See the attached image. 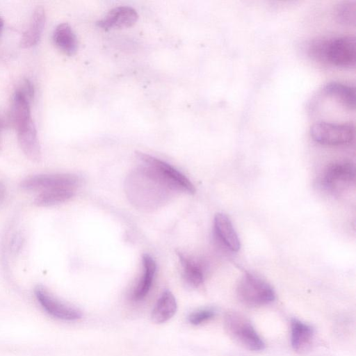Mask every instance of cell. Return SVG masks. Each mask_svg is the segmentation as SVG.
<instances>
[{
	"label": "cell",
	"mask_w": 356,
	"mask_h": 356,
	"mask_svg": "<svg viewBox=\"0 0 356 356\" xmlns=\"http://www.w3.org/2000/svg\"><path fill=\"white\" fill-rule=\"evenodd\" d=\"M314 330L309 325L299 320L291 322V343L293 349L298 353H304L312 345Z\"/></svg>",
	"instance_id": "cell-14"
},
{
	"label": "cell",
	"mask_w": 356,
	"mask_h": 356,
	"mask_svg": "<svg viewBox=\"0 0 356 356\" xmlns=\"http://www.w3.org/2000/svg\"><path fill=\"white\" fill-rule=\"evenodd\" d=\"M52 39L54 44L68 56L74 54L78 49L76 36L67 23L59 24L55 28Z\"/></svg>",
	"instance_id": "cell-17"
},
{
	"label": "cell",
	"mask_w": 356,
	"mask_h": 356,
	"mask_svg": "<svg viewBox=\"0 0 356 356\" xmlns=\"http://www.w3.org/2000/svg\"><path fill=\"white\" fill-rule=\"evenodd\" d=\"M238 300L248 307H260L275 298L273 288L262 278L247 273L241 278L236 289Z\"/></svg>",
	"instance_id": "cell-3"
},
{
	"label": "cell",
	"mask_w": 356,
	"mask_h": 356,
	"mask_svg": "<svg viewBox=\"0 0 356 356\" xmlns=\"http://www.w3.org/2000/svg\"><path fill=\"white\" fill-rule=\"evenodd\" d=\"M143 274L131 293V299L140 301L145 298L152 287L156 271V264L154 259L149 254L143 256Z\"/></svg>",
	"instance_id": "cell-15"
},
{
	"label": "cell",
	"mask_w": 356,
	"mask_h": 356,
	"mask_svg": "<svg viewBox=\"0 0 356 356\" xmlns=\"http://www.w3.org/2000/svg\"><path fill=\"white\" fill-rule=\"evenodd\" d=\"M355 38L343 35L312 40L308 51L314 58L338 67H354L356 61Z\"/></svg>",
	"instance_id": "cell-2"
},
{
	"label": "cell",
	"mask_w": 356,
	"mask_h": 356,
	"mask_svg": "<svg viewBox=\"0 0 356 356\" xmlns=\"http://www.w3.org/2000/svg\"><path fill=\"white\" fill-rule=\"evenodd\" d=\"M16 90L19 92L30 102H32L34 97V87L29 80L24 79Z\"/></svg>",
	"instance_id": "cell-24"
},
{
	"label": "cell",
	"mask_w": 356,
	"mask_h": 356,
	"mask_svg": "<svg viewBox=\"0 0 356 356\" xmlns=\"http://www.w3.org/2000/svg\"><path fill=\"white\" fill-rule=\"evenodd\" d=\"M311 137L318 143L325 145H342L351 143L355 138L352 123L318 122L311 126Z\"/></svg>",
	"instance_id": "cell-5"
},
{
	"label": "cell",
	"mask_w": 356,
	"mask_h": 356,
	"mask_svg": "<svg viewBox=\"0 0 356 356\" xmlns=\"http://www.w3.org/2000/svg\"><path fill=\"white\" fill-rule=\"evenodd\" d=\"M4 191H5L4 185L1 182H0V197H1L3 195Z\"/></svg>",
	"instance_id": "cell-25"
},
{
	"label": "cell",
	"mask_w": 356,
	"mask_h": 356,
	"mask_svg": "<svg viewBox=\"0 0 356 356\" xmlns=\"http://www.w3.org/2000/svg\"><path fill=\"white\" fill-rule=\"evenodd\" d=\"M324 92L338 101L349 109H354L355 105V90L352 86L338 82L331 81L323 88Z\"/></svg>",
	"instance_id": "cell-19"
},
{
	"label": "cell",
	"mask_w": 356,
	"mask_h": 356,
	"mask_svg": "<svg viewBox=\"0 0 356 356\" xmlns=\"http://www.w3.org/2000/svg\"><path fill=\"white\" fill-rule=\"evenodd\" d=\"M125 191L131 204L145 211L163 205L175 192L144 165L129 175L125 181Z\"/></svg>",
	"instance_id": "cell-1"
},
{
	"label": "cell",
	"mask_w": 356,
	"mask_h": 356,
	"mask_svg": "<svg viewBox=\"0 0 356 356\" xmlns=\"http://www.w3.org/2000/svg\"><path fill=\"white\" fill-rule=\"evenodd\" d=\"M31 102L19 92L15 91L12 103L11 115L16 130L26 127L33 120L30 111Z\"/></svg>",
	"instance_id": "cell-18"
},
{
	"label": "cell",
	"mask_w": 356,
	"mask_h": 356,
	"mask_svg": "<svg viewBox=\"0 0 356 356\" xmlns=\"http://www.w3.org/2000/svg\"><path fill=\"white\" fill-rule=\"evenodd\" d=\"M17 132L19 145L24 154L31 161L38 162L41 159V149L33 120Z\"/></svg>",
	"instance_id": "cell-12"
},
{
	"label": "cell",
	"mask_w": 356,
	"mask_h": 356,
	"mask_svg": "<svg viewBox=\"0 0 356 356\" xmlns=\"http://www.w3.org/2000/svg\"><path fill=\"white\" fill-rule=\"evenodd\" d=\"M214 234L217 240L227 250L237 252L241 248L238 236L227 216L216 214L213 220Z\"/></svg>",
	"instance_id": "cell-10"
},
{
	"label": "cell",
	"mask_w": 356,
	"mask_h": 356,
	"mask_svg": "<svg viewBox=\"0 0 356 356\" xmlns=\"http://www.w3.org/2000/svg\"><path fill=\"white\" fill-rule=\"evenodd\" d=\"M227 332L244 348L252 351L262 350L265 343L252 325L236 312H229L225 317Z\"/></svg>",
	"instance_id": "cell-6"
},
{
	"label": "cell",
	"mask_w": 356,
	"mask_h": 356,
	"mask_svg": "<svg viewBox=\"0 0 356 356\" xmlns=\"http://www.w3.org/2000/svg\"><path fill=\"white\" fill-rule=\"evenodd\" d=\"M81 179L76 175L69 173L42 174L26 177L21 183L23 189L74 188L79 187Z\"/></svg>",
	"instance_id": "cell-8"
},
{
	"label": "cell",
	"mask_w": 356,
	"mask_h": 356,
	"mask_svg": "<svg viewBox=\"0 0 356 356\" xmlns=\"http://www.w3.org/2000/svg\"><path fill=\"white\" fill-rule=\"evenodd\" d=\"M215 315L212 309H201L191 312L188 316V322L195 325H200L211 319Z\"/></svg>",
	"instance_id": "cell-23"
},
{
	"label": "cell",
	"mask_w": 356,
	"mask_h": 356,
	"mask_svg": "<svg viewBox=\"0 0 356 356\" xmlns=\"http://www.w3.org/2000/svg\"><path fill=\"white\" fill-rule=\"evenodd\" d=\"M355 170L350 161L334 162L325 169L321 184L327 192L339 195L348 189L355 181Z\"/></svg>",
	"instance_id": "cell-7"
},
{
	"label": "cell",
	"mask_w": 356,
	"mask_h": 356,
	"mask_svg": "<svg viewBox=\"0 0 356 356\" xmlns=\"http://www.w3.org/2000/svg\"><path fill=\"white\" fill-rule=\"evenodd\" d=\"M335 17L337 21L345 25H353L356 18L355 1H344L339 3L335 8Z\"/></svg>",
	"instance_id": "cell-22"
},
{
	"label": "cell",
	"mask_w": 356,
	"mask_h": 356,
	"mask_svg": "<svg viewBox=\"0 0 356 356\" xmlns=\"http://www.w3.org/2000/svg\"><path fill=\"white\" fill-rule=\"evenodd\" d=\"M45 19L44 9L42 6L36 7L33 12L29 25L22 35V47L29 48L38 42L44 29Z\"/></svg>",
	"instance_id": "cell-13"
},
{
	"label": "cell",
	"mask_w": 356,
	"mask_h": 356,
	"mask_svg": "<svg viewBox=\"0 0 356 356\" xmlns=\"http://www.w3.org/2000/svg\"><path fill=\"white\" fill-rule=\"evenodd\" d=\"M76 189L55 188L46 190L39 194L34 203L38 207H50L63 203L72 197Z\"/></svg>",
	"instance_id": "cell-21"
},
{
	"label": "cell",
	"mask_w": 356,
	"mask_h": 356,
	"mask_svg": "<svg viewBox=\"0 0 356 356\" xmlns=\"http://www.w3.org/2000/svg\"><path fill=\"white\" fill-rule=\"evenodd\" d=\"M3 22L1 19V17H0V35L2 33V31H3Z\"/></svg>",
	"instance_id": "cell-26"
},
{
	"label": "cell",
	"mask_w": 356,
	"mask_h": 356,
	"mask_svg": "<svg viewBox=\"0 0 356 356\" xmlns=\"http://www.w3.org/2000/svg\"><path fill=\"white\" fill-rule=\"evenodd\" d=\"M35 296L41 307L49 316L62 321H73L81 318V312L54 296L47 289L37 286Z\"/></svg>",
	"instance_id": "cell-9"
},
{
	"label": "cell",
	"mask_w": 356,
	"mask_h": 356,
	"mask_svg": "<svg viewBox=\"0 0 356 356\" xmlns=\"http://www.w3.org/2000/svg\"><path fill=\"white\" fill-rule=\"evenodd\" d=\"M137 158L165 182L173 191L193 194L195 188L191 181L176 168L149 154L136 153Z\"/></svg>",
	"instance_id": "cell-4"
},
{
	"label": "cell",
	"mask_w": 356,
	"mask_h": 356,
	"mask_svg": "<svg viewBox=\"0 0 356 356\" xmlns=\"http://www.w3.org/2000/svg\"><path fill=\"white\" fill-rule=\"evenodd\" d=\"M136 10L129 6H118L111 9L97 25L104 29H119L134 25L138 20Z\"/></svg>",
	"instance_id": "cell-11"
},
{
	"label": "cell",
	"mask_w": 356,
	"mask_h": 356,
	"mask_svg": "<svg viewBox=\"0 0 356 356\" xmlns=\"http://www.w3.org/2000/svg\"><path fill=\"white\" fill-rule=\"evenodd\" d=\"M177 304L175 297L169 290L164 291L152 311L151 318L155 323L167 322L176 313Z\"/></svg>",
	"instance_id": "cell-16"
},
{
	"label": "cell",
	"mask_w": 356,
	"mask_h": 356,
	"mask_svg": "<svg viewBox=\"0 0 356 356\" xmlns=\"http://www.w3.org/2000/svg\"><path fill=\"white\" fill-rule=\"evenodd\" d=\"M185 281L192 286L198 287L204 282V270L202 264L184 254L178 252Z\"/></svg>",
	"instance_id": "cell-20"
}]
</instances>
